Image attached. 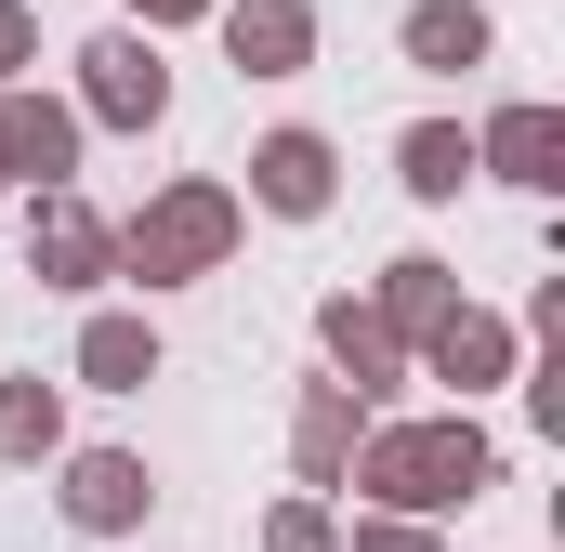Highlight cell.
I'll return each mask as SVG.
<instances>
[{
  "instance_id": "6da1fadb",
  "label": "cell",
  "mask_w": 565,
  "mask_h": 552,
  "mask_svg": "<svg viewBox=\"0 0 565 552\" xmlns=\"http://www.w3.org/2000/svg\"><path fill=\"white\" fill-rule=\"evenodd\" d=\"M145 487H132V460H93V474H79V513H132Z\"/></svg>"
},
{
  "instance_id": "7a4b0ae2",
  "label": "cell",
  "mask_w": 565,
  "mask_h": 552,
  "mask_svg": "<svg viewBox=\"0 0 565 552\" xmlns=\"http://www.w3.org/2000/svg\"><path fill=\"white\" fill-rule=\"evenodd\" d=\"M264 184H277L289 211H302V198H316V145H277V158H264Z\"/></svg>"
}]
</instances>
